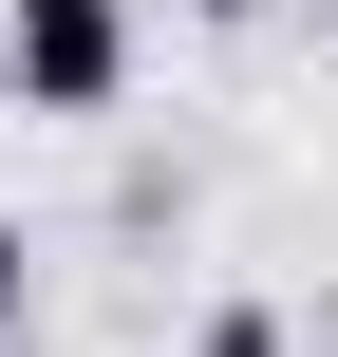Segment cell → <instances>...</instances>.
<instances>
[{
    "label": "cell",
    "mask_w": 338,
    "mask_h": 357,
    "mask_svg": "<svg viewBox=\"0 0 338 357\" xmlns=\"http://www.w3.org/2000/svg\"><path fill=\"white\" fill-rule=\"evenodd\" d=\"M0 75H19V113H113L132 94V0H19Z\"/></svg>",
    "instance_id": "6da1fadb"
},
{
    "label": "cell",
    "mask_w": 338,
    "mask_h": 357,
    "mask_svg": "<svg viewBox=\"0 0 338 357\" xmlns=\"http://www.w3.org/2000/svg\"><path fill=\"white\" fill-rule=\"evenodd\" d=\"M207 357H282V320H263V301H226V320H207Z\"/></svg>",
    "instance_id": "7a4b0ae2"
},
{
    "label": "cell",
    "mask_w": 338,
    "mask_h": 357,
    "mask_svg": "<svg viewBox=\"0 0 338 357\" xmlns=\"http://www.w3.org/2000/svg\"><path fill=\"white\" fill-rule=\"evenodd\" d=\"M0 320H19V226H0Z\"/></svg>",
    "instance_id": "3957f363"
}]
</instances>
